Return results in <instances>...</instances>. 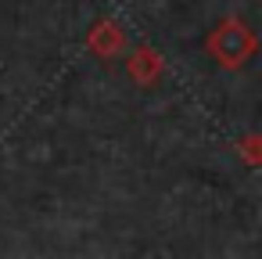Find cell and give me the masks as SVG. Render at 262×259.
<instances>
[{
	"mask_svg": "<svg viewBox=\"0 0 262 259\" xmlns=\"http://www.w3.org/2000/svg\"><path fill=\"white\" fill-rule=\"evenodd\" d=\"M208 54L223 69H241L255 54V33L244 22H237V18H223L212 29V36H208Z\"/></svg>",
	"mask_w": 262,
	"mask_h": 259,
	"instance_id": "1",
	"label": "cell"
},
{
	"mask_svg": "<svg viewBox=\"0 0 262 259\" xmlns=\"http://www.w3.org/2000/svg\"><path fill=\"white\" fill-rule=\"evenodd\" d=\"M86 47H90L97 58H115V54L122 51V29H119V22H101V26L90 33Z\"/></svg>",
	"mask_w": 262,
	"mask_h": 259,
	"instance_id": "2",
	"label": "cell"
},
{
	"mask_svg": "<svg viewBox=\"0 0 262 259\" xmlns=\"http://www.w3.org/2000/svg\"><path fill=\"white\" fill-rule=\"evenodd\" d=\"M129 72H133V79H137V83H151V79L162 72V58H158L155 51H147V47H144V51H137V54H133Z\"/></svg>",
	"mask_w": 262,
	"mask_h": 259,
	"instance_id": "3",
	"label": "cell"
}]
</instances>
